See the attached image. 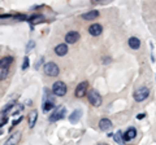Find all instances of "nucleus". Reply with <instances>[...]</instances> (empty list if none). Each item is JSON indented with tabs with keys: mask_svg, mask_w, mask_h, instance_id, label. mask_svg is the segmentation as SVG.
Wrapping results in <instances>:
<instances>
[{
	"mask_svg": "<svg viewBox=\"0 0 156 145\" xmlns=\"http://www.w3.org/2000/svg\"><path fill=\"white\" fill-rule=\"evenodd\" d=\"M66 91H68L66 84L62 80H57L52 86V93L55 96H57V97H62V96H65Z\"/></svg>",
	"mask_w": 156,
	"mask_h": 145,
	"instance_id": "nucleus-1",
	"label": "nucleus"
},
{
	"mask_svg": "<svg viewBox=\"0 0 156 145\" xmlns=\"http://www.w3.org/2000/svg\"><path fill=\"white\" fill-rule=\"evenodd\" d=\"M87 100L92 106H100L103 104V99H101L100 93L98 92L96 89H90L89 93H87Z\"/></svg>",
	"mask_w": 156,
	"mask_h": 145,
	"instance_id": "nucleus-2",
	"label": "nucleus"
},
{
	"mask_svg": "<svg viewBox=\"0 0 156 145\" xmlns=\"http://www.w3.org/2000/svg\"><path fill=\"white\" fill-rule=\"evenodd\" d=\"M148 96H150V89L147 87H140L139 89H136L133 93V97L136 103H142L146 99H148Z\"/></svg>",
	"mask_w": 156,
	"mask_h": 145,
	"instance_id": "nucleus-3",
	"label": "nucleus"
},
{
	"mask_svg": "<svg viewBox=\"0 0 156 145\" xmlns=\"http://www.w3.org/2000/svg\"><path fill=\"white\" fill-rule=\"evenodd\" d=\"M65 114H66V109L64 108V106H58V108L53 112L50 117H48V120H50L51 123H55L57 122V120H60L65 117Z\"/></svg>",
	"mask_w": 156,
	"mask_h": 145,
	"instance_id": "nucleus-4",
	"label": "nucleus"
},
{
	"mask_svg": "<svg viewBox=\"0 0 156 145\" xmlns=\"http://www.w3.org/2000/svg\"><path fill=\"white\" fill-rule=\"evenodd\" d=\"M44 72L48 76H57L60 74V69H58V66L55 62L50 61V62H47V64H44Z\"/></svg>",
	"mask_w": 156,
	"mask_h": 145,
	"instance_id": "nucleus-5",
	"label": "nucleus"
},
{
	"mask_svg": "<svg viewBox=\"0 0 156 145\" xmlns=\"http://www.w3.org/2000/svg\"><path fill=\"white\" fill-rule=\"evenodd\" d=\"M87 89H89V82H81V83H78V86L76 87V91H74V96L76 97H83V96L87 93Z\"/></svg>",
	"mask_w": 156,
	"mask_h": 145,
	"instance_id": "nucleus-6",
	"label": "nucleus"
},
{
	"mask_svg": "<svg viewBox=\"0 0 156 145\" xmlns=\"http://www.w3.org/2000/svg\"><path fill=\"white\" fill-rule=\"evenodd\" d=\"M80 32L76 31V30H72V31H68L66 35H65V42L68 43V44H74V43H77L78 40H80Z\"/></svg>",
	"mask_w": 156,
	"mask_h": 145,
	"instance_id": "nucleus-7",
	"label": "nucleus"
},
{
	"mask_svg": "<svg viewBox=\"0 0 156 145\" xmlns=\"http://www.w3.org/2000/svg\"><path fill=\"white\" fill-rule=\"evenodd\" d=\"M101 32H103V26L99 25V23H94L89 27V34L92 36H99Z\"/></svg>",
	"mask_w": 156,
	"mask_h": 145,
	"instance_id": "nucleus-8",
	"label": "nucleus"
},
{
	"mask_svg": "<svg viewBox=\"0 0 156 145\" xmlns=\"http://www.w3.org/2000/svg\"><path fill=\"white\" fill-rule=\"evenodd\" d=\"M53 52H55L57 56H60V57L65 56L66 53L69 52V49H68V44H65V43H62V44H57L55 47V49H53Z\"/></svg>",
	"mask_w": 156,
	"mask_h": 145,
	"instance_id": "nucleus-9",
	"label": "nucleus"
},
{
	"mask_svg": "<svg viewBox=\"0 0 156 145\" xmlns=\"http://www.w3.org/2000/svg\"><path fill=\"white\" fill-rule=\"evenodd\" d=\"M20 140H21V132L17 131V132L11 135V137L5 141V145H16L20 143Z\"/></svg>",
	"mask_w": 156,
	"mask_h": 145,
	"instance_id": "nucleus-10",
	"label": "nucleus"
},
{
	"mask_svg": "<svg viewBox=\"0 0 156 145\" xmlns=\"http://www.w3.org/2000/svg\"><path fill=\"white\" fill-rule=\"evenodd\" d=\"M135 136H136V130L134 127H130L125 133H122V137H124L125 143H128V141H130V140L135 139Z\"/></svg>",
	"mask_w": 156,
	"mask_h": 145,
	"instance_id": "nucleus-11",
	"label": "nucleus"
},
{
	"mask_svg": "<svg viewBox=\"0 0 156 145\" xmlns=\"http://www.w3.org/2000/svg\"><path fill=\"white\" fill-rule=\"evenodd\" d=\"M82 114H83V112H82V109H76L74 112H73L70 115H69V120L70 123H78V120H80L82 118Z\"/></svg>",
	"mask_w": 156,
	"mask_h": 145,
	"instance_id": "nucleus-12",
	"label": "nucleus"
},
{
	"mask_svg": "<svg viewBox=\"0 0 156 145\" xmlns=\"http://www.w3.org/2000/svg\"><path fill=\"white\" fill-rule=\"evenodd\" d=\"M82 18H83L85 21H92V20H95V18H98L99 17V11H89V12H86V13H83L81 16Z\"/></svg>",
	"mask_w": 156,
	"mask_h": 145,
	"instance_id": "nucleus-13",
	"label": "nucleus"
},
{
	"mask_svg": "<svg viewBox=\"0 0 156 145\" xmlns=\"http://www.w3.org/2000/svg\"><path fill=\"white\" fill-rule=\"evenodd\" d=\"M43 21H44V16H42V14H34V16H31V17L27 18V22L31 25V29L34 27V25H35V23H41V22H43Z\"/></svg>",
	"mask_w": 156,
	"mask_h": 145,
	"instance_id": "nucleus-14",
	"label": "nucleus"
},
{
	"mask_svg": "<svg viewBox=\"0 0 156 145\" xmlns=\"http://www.w3.org/2000/svg\"><path fill=\"white\" fill-rule=\"evenodd\" d=\"M112 126L113 124H112L111 119H108V118H103V119L99 120V128L101 131H108V130H111Z\"/></svg>",
	"mask_w": 156,
	"mask_h": 145,
	"instance_id": "nucleus-15",
	"label": "nucleus"
},
{
	"mask_svg": "<svg viewBox=\"0 0 156 145\" xmlns=\"http://www.w3.org/2000/svg\"><path fill=\"white\" fill-rule=\"evenodd\" d=\"M13 62V57L12 56H5L0 60V69H9V66Z\"/></svg>",
	"mask_w": 156,
	"mask_h": 145,
	"instance_id": "nucleus-16",
	"label": "nucleus"
},
{
	"mask_svg": "<svg viewBox=\"0 0 156 145\" xmlns=\"http://www.w3.org/2000/svg\"><path fill=\"white\" fill-rule=\"evenodd\" d=\"M37 120H38V112L37 110H33V112H30V114H29V117H27L29 127L33 128L34 126L37 124Z\"/></svg>",
	"mask_w": 156,
	"mask_h": 145,
	"instance_id": "nucleus-17",
	"label": "nucleus"
},
{
	"mask_svg": "<svg viewBox=\"0 0 156 145\" xmlns=\"http://www.w3.org/2000/svg\"><path fill=\"white\" fill-rule=\"evenodd\" d=\"M128 44H129V47L131 48V49H139L140 40L138 39V38H135V36H131V38H129Z\"/></svg>",
	"mask_w": 156,
	"mask_h": 145,
	"instance_id": "nucleus-18",
	"label": "nucleus"
},
{
	"mask_svg": "<svg viewBox=\"0 0 156 145\" xmlns=\"http://www.w3.org/2000/svg\"><path fill=\"white\" fill-rule=\"evenodd\" d=\"M53 108H55V104H53V101L52 100H47L43 103V106H42V110L44 113H48L50 110H52Z\"/></svg>",
	"mask_w": 156,
	"mask_h": 145,
	"instance_id": "nucleus-19",
	"label": "nucleus"
},
{
	"mask_svg": "<svg viewBox=\"0 0 156 145\" xmlns=\"http://www.w3.org/2000/svg\"><path fill=\"white\" fill-rule=\"evenodd\" d=\"M113 137H115V141L117 143V144H120V145H122L125 141H124V137H122V132L121 131H119V132H116L115 135H113Z\"/></svg>",
	"mask_w": 156,
	"mask_h": 145,
	"instance_id": "nucleus-20",
	"label": "nucleus"
},
{
	"mask_svg": "<svg viewBox=\"0 0 156 145\" xmlns=\"http://www.w3.org/2000/svg\"><path fill=\"white\" fill-rule=\"evenodd\" d=\"M13 18H14L16 21H27L29 17L26 16V14H21V13H20V14H14Z\"/></svg>",
	"mask_w": 156,
	"mask_h": 145,
	"instance_id": "nucleus-21",
	"label": "nucleus"
},
{
	"mask_svg": "<svg viewBox=\"0 0 156 145\" xmlns=\"http://www.w3.org/2000/svg\"><path fill=\"white\" fill-rule=\"evenodd\" d=\"M14 104H16L14 101H11V103H9V104L5 106V108H4V109L2 110V114H3V115H4V114H7V113L9 112V110H11V109L13 108V106H14Z\"/></svg>",
	"mask_w": 156,
	"mask_h": 145,
	"instance_id": "nucleus-22",
	"label": "nucleus"
},
{
	"mask_svg": "<svg viewBox=\"0 0 156 145\" xmlns=\"http://www.w3.org/2000/svg\"><path fill=\"white\" fill-rule=\"evenodd\" d=\"M9 74V69H2L0 71V80H4Z\"/></svg>",
	"mask_w": 156,
	"mask_h": 145,
	"instance_id": "nucleus-23",
	"label": "nucleus"
},
{
	"mask_svg": "<svg viewBox=\"0 0 156 145\" xmlns=\"http://www.w3.org/2000/svg\"><path fill=\"white\" fill-rule=\"evenodd\" d=\"M29 66H30V60H29V57L26 56L25 59H23V64H22L21 69H22V70H26V69H29Z\"/></svg>",
	"mask_w": 156,
	"mask_h": 145,
	"instance_id": "nucleus-24",
	"label": "nucleus"
},
{
	"mask_svg": "<svg viewBox=\"0 0 156 145\" xmlns=\"http://www.w3.org/2000/svg\"><path fill=\"white\" fill-rule=\"evenodd\" d=\"M34 47H35V42H34V40H30V42L27 43V46H26V52H29L30 49H33Z\"/></svg>",
	"mask_w": 156,
	"mask_h": 145,
	"instance_id": "nucleus-25",
	"label": "nucleus"
},
{
	"mask_svg": "<svg viewBox=\"0 0 156 145\" xmlns=\"http://www.w3.org/2000/svg\"><path fill=\"white\" fill-rule=\"evenodd\" d=\"M22 119H23L22 117H20L18 119H16V120H14V122L12 123V127H11V128H9V131H12V130H13V127H14V126H17V124H18L20 122H22Z\"/></svg>",
	"mask_w": 156,
	"mask_h": 145,
	"instance_id": "nucleus-26",
	"label": "nucleus"
},
{
	"mask_svg": "<svg viewBox=\"0 0 156 145\" xmlns=\"http://www.w3.org/2000/svg\"><path fill=\"white\" fill-rule=\"evenodd\" d=\"M112 60H111V57H104V59H103V64H109V62H111Z\"/></svg>",
	"mask_w": 156,
	"mask_h": 145,
	"instance_id": "nucleus-27",
	"label": "nucleus"
},
{
	"mask_svg": "<svg viewBox=\"0 0 156 145\" xmlns=\"http://www.w3.org/2000/svg\"><path fill=\"white\" fill-rule=\"evenodd\" d=\"M144 117H146V114H144V113H140V114L136 115V119H143Z\"/></svg>",
	"mask_w": 156,
	"mask_h": 145,
	"instance_id": "nucleus-28",
	"label": "nucleus"
},
{
	"mask_svg": "<svg viewBox=\"0 0 156 145\" xmlns=\"http://www.w3.org/2000/svg\"><path fill=\"white\" fill-rule=\"evenodd\" d=\"M12 14H0V18H11Z\"/></svg>",
	"mask_w": 156,
	"mask_h": 145,
	"instance_id": "nucleus-29",
	"label": "nucleus"
},
{
	"mask_svg": "<svg viewBox=\"0 0 156 145\" xmlns=\"http://www.w3.org/2000/svg\"><path fill=\"white\" fill-rule=\"evenodd\" d=\"M113 135H115V133H112V132H109L108 135H107V136H108V137H113Z\"/></svg>",
	"mask_w": 156,
	"mask_h": 145,
	"instance_id": "nucleus-30",
	"label": "nucleus"
},
{
	"mask_svg": "<svg viewBox=\"0 0 156 145\" xmlns=\"http://www.w3.org/2000/svg\"><path fill=\"white\" fill-rule=\"evenodd\" d=\"M98 2H100V0H92V3H98Z\"/></svg>",
	"mask_w": 156,
	"mask_h": 145,
	"instance_id": "nucleus-31",
	"label": "nucleus"
}]
</instances>
